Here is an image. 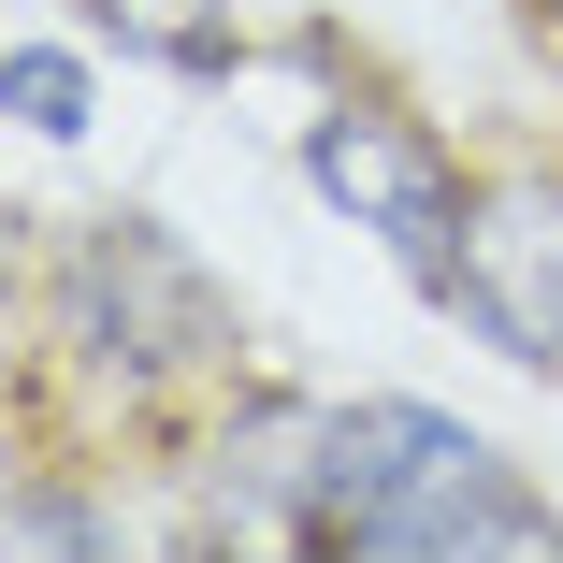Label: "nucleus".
<instances>
[{"label": "nucleus", "mask_w": 563, "mask_h": 563, "mask_svg": "<svg viewBox=\"0 0 563 563\" xmlns=\"http://www.w3.org/2000/svg\"><path fill=\"white\" fill-rule=\"evenodd\" d=\"M303 549H347V563H405V549H549V506L448 405H347V419L303 433Z\"/></svg>", "instance_id": "f257e3e1"}, {"label": "nucleus", "mask_w": 563, "mask_h": 563, "mask_svg": "<svg viewBox=\"0 0 563 563\" xmlns=\"http://www.w3.org/2000/svg\"><path fill=\"white\" fill-rule=\"evenodd\" d=\"M318 188L347 202L376 246H405V275L448 289V246H463V174H448V145H433L419 117H390V101L318 117Z\"/></svg>", "instance_id": "f03ea898"}, {"label": "nucleus", "mask_w": 563, "mask_h": 563, "mask_svg": "<svg viewBox=\"0 0 563 563\" xmlns=\"http://www.w3.org/2000/svg\"><path fill=\"white\" fill-rule=\"evenodd\" d=\"M448 303H463L506 362L563 376V188H492V202H463Z\"/></svg>", "instance_id": "7ed1b4c3"}, {"label": "nucleus", "mask_w": 563, "mask_h": 563, "mask_svg": "<svg viewBox=\"0 0 563 563\" xmlns=\"http://www.w3.org/2000/svg\"><path fill=\"white\" fill-rule=\"evenodd\" d=\"M73 318H87V347H117V362H202V347H217V289L145 232V217L87 232V261H73Z\"/></svg>", "instance_id": "20e7f679"}, {"label": "nucleus", "mask_w": 563, "mask_h": 563, "mask_svg": "<svg viewBox=\"0 0 563 563\" xmlns=\"http://www.w3.org/2000/svg\"><path fill=\"white\" fill-rule=\"evenodd\" d=\"M0 117H15V131H44V145H73V131H87V58H58V44L0 58Z\"/></svg>", "instance_id": "39448f33"}, {"label": "nucleus", "mask_w": 563, "mask_h": 563, "mask_svg": "<svg viewBox=\"0 0 563 563\" xmlns=\"http://www.w3.org/2000/svg\"><path fill=\"white\" fill-rule=\"evenodd\" d=\"M101 30H117V44H174V58H217V30L188 15V0H101Z\"/></svg>", "instance_id": "423d86ee"}, {"label": "nucleus", "mask_w": 563, "mask_h": 563, "mask_svg": "<svg viewBox=\"0 0 563 563\" xmlns=\"http://www.w3.org/2000/svg\"><path fill=\"white\" fill-rule=\"evenodd\" d=\"M0 534H15V549H101V520H87V506H58V492H30Z\"/></svg>", "instance_id": "0eeeda50"}, {"label": "nucleus", "mask_w": 563, "mask_h": 563, "mask_svg": "<svg viewBox=\"0 0 563 563\" xmlns=\"http://www.w3.org/2000/svg\"><path fill=\"white\" fill-rule=\"evenodd\" d=\"M549 30H563V15H549Z\"/></svg>", "instance_id": "6e6552de"}]
</instances>
